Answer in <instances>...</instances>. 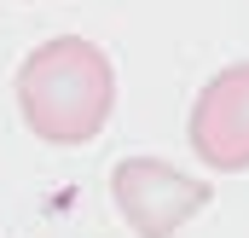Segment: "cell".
<instances>
[{"instance_id":"cell-1","label":"cell","mask_w":249,"mask_h":238,"mask_svg":"<svg viewBox=\"0 0 249 238\" xmlns=\"http://www.w3.org/2000/svg\"><path fill=\"white\" fill-rule=\"evenodd\" d=\"M110 105H116V70L87 35H53L18 64V111L53 145L93 139Z\"/></svg>"},{"instance_id":"cell-2","label":"cell","mask_w":249,"mask_h":238,"mask_svg":"<svg viewBox=\"0 0 249 238\" xmlns=\"http://www.w3.org/2000/svg\"><path fill=\"white\" fill-rule=\"evenodd\" d=\"M110 198H116L122 221L139 238H174L209 203V180L203 175H180L162 157H122L110 169Z\"/></svg>"},{"instance_id":"cell-3","label":"cell","mask_w":249,"mask_h":238,"mask_svg":"<svg viewBox=\"0 0 249 238\" xmlns=\"http://www.w3.org/2000/svg\"><path fill=\"white\" fill-rule=\"evenodd\" d=\"M186 139H191V151L209 169H220V175L249 169V59L226 64L220 76L203 81V93L191 99Z\"/></svg>"}]
</instances>
